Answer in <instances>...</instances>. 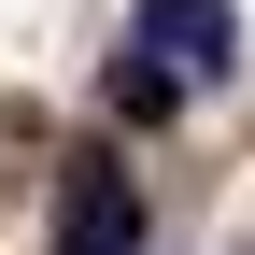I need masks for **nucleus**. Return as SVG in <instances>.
I'll list each match as a JSON object with an SVG mask.
<instances>
[{"label": "nucleus", "mask_w": 255, "mask_h": 255, "mask_svg": "<svg viewBox=\"0 0 255 255\" xmlns=\"http://www.w3.org/2000/svg\"><path fill=\"white\" fill-rule=\"evenodd\" d=\"M128 43H142L170 85H213V71H241V14H227V0H142V28H128Z\"/></svg>", "instance_id": "1"}, {"label": "nucleus", "mask_w": 255, "mask_h": 255, "mask_svg": "<svg viewBox=\"0 0 255 255\" xmlns=\"http://www.w3.org/2000/svg\"><path fill=\"white\" fill-rule=\"evenodd\" d=\"M114 114H128V128H170V114H184V85L156 71L142 43H128V57H114Z\"/></svg>", "instance_id": "2"}]
</instances>
